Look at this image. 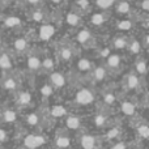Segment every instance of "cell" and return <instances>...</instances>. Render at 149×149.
Returning a JSON list of instances; mask_svg holds the SVG:
<instances>
[{
  "mask_svg": "<svg viewBox=\"0 0 149 149\" xmlns=\"http://www.w3.org/2000/svg\"><path fill=\"white\" fill-rule=\"evenodd\" d=\"M55 56H56L58 63H62V64L73 62L77 56V45L68 39L59 41L56 51H55Z\"/></svg>",
  "mask_w": 149,
  "mask_h": 149,
  "instance_id": "6da1fadb",
  "label": "cell"
},
{
  "mask_svg": "<svg viewBox=\"0 0 149 149\" xmlns=\"http://www.w3.org/2000/svg\"><path fill=\"white\" fill-rule=\"evenodd\" d=\"M97 92L94 90L93 86H80L79 89L74 92L72 103L76 105L77 107H88L94 103H98Z\"/></svg>",
  "mask_w": 149,
  "mask_h": 149,
  "instance_id": "7a4b0ae2",
  "label": "cell"
},
{
  "mask_svg": "<svg viewBox=\"0 0 149 149\" xmlns=\"http://www.w3.org/2000/svg\"><path fill=\"white\" fill-rule=\"evenodd\" d=\"M21 74H18L17 71H10L1 76L0 79V90L5 92L8 94H15L18 89H21Z\"/></svg>",
  "mask_w": 149,
  "mask_h": 149,
  "instance_id": "3957f363",
  "label": "cell"
},
{
  "mask_svg": "<svg viewBox=\"0 0 149 149\" xmlns=\"http://www.w3.org/2000/svg\"><path fill=\"white\" fill-rule=\"evenodd\" d=\"M95 114L93 115V123H94L95 128L98 130H107L110 126H113L114 122L111 118L113 114V109L103 106L100 103V106H95Z\"/></svg>",
  "mask_w": 149,
  "mask_h": 149,
  "instance_id": "277c9868",
  "label": "cell"
},
{
  "mask_svg": "<svg viewBox=\"0 0 149 149\" xmlns=\"http://www.w3.org/2000/svg\"><path fill=\"white\" fill-rule=\"evenodd\" d=\"M34 105V94L28 89H18L13 94V107L16 110L30 109Z\"/></svg>",
  "mask_w": 149,
  "mask_h": 149,
  "instance_id": "5b68a950",
  "label": "cell"
},
{
  "mask_svg": "<svg viewBox=\"0 0 149 149\" xmlns=\"http://www.w3.org/2000/svg\"><path fill=\"white\" fill-rule=\"evenodd\" d=\"M8 49L13 52L15 56H26V54H28L31 49V45H30V41H29L24 34L22 36L17 34L15 38H12L10 46L8 47Z\"/></svg>",
  "mask_w": 149,
  "mask_h": 149,
  "instance_id": "8992f818",
  "label": "cell"
},
{
  "mask_svg": "<svg viewBox=\"0 0 149 149\" xmlns=\"http://www.w3.org/2000/svg\"><path fill=\"white\" fill-rule=\"evenodd\" d=\"M73 42L77 46L85 47V49H95V47H98V43L95 41V36L88 28L80 29L76 33V36H74Z\"/></svg>",
  "mask_w": 149,
  "mask_h": 149,
  "instance_id": "52a82bcc",
  "label": "cell"
},
{
  "mask_svg": "<svg viewBox=\"0 0 149 149\" xmlns=\"http://www.w3.org/2000/svg\"><path fill=\"white\" fill-rule=\"evenodd\" d=\"M42 52L43 50H41L39 47H31L30 51L26 54V68H28L29 73H39L41 70V60H42Z\"/></svg>",
  "mask_w": 149,
  "mask_h": 149,
  "instance_id": "ba28073f",
  "label": "cell"
},
{
  "mask_svg": "<svg viewBox=\"0 0 149 149\" xmlns=\"http://www.w3.org/2000/svg\"><path fill=\"white\" fill-rule=\"evenodd\" d=\"M1 29L8 30L13 34H21L24 33V21L21 17L16 15H9V16H3L1 17Z\"/></svg>",
  "mask_w": 149,
  "mask_h": 149,
  "instance_id": "9c48e42d",
  "label": "cell"
},
{
  "mask_svg": "<svg viewBox=\"0 0 149 149\" xmlns=\"http://www.w3.org/2000/svg\"><path fill=\"white\" fill-rule=\"evenodd\" d=\"M141 81L143 80L131 70L130 72H127L123 76V79H122V81H120V88H122V90L126 92V93H128V92L130 93L139 92L140 85H141Z\"/></svg>",
  "mask_w": 149,
  "mask_h": 149,
  "instance_id": "30bf717a",
  "label": "cell"
},
{
  "mask_svg": "<svg viewBox=\"0 0 149 149\" xmlns=\"http://www.w3.org/2000/svg\"><path fill=\"white\" fill-rule=\"evenodd\" d=\"M47 143V137L39 132H31L22 136L24 149H39Z\"/></svg>",
  "mask_w": 149,
  "mask_h": 149,
  "instance_id": "8fae6325",
  "label": "cell"
},
{
  "mask_svg": "<svg viewBox=\"0 0 149 149\" xmlns=\"http://www.w3.org/2000/svg\"><path fill=\"white\" fill-rule=\"evenodd\" d=\"M56 25L52 22H46L41 24V26L38 28V30H34V39L41 42H50L56 34Z\"/></svg>",
  "mask_w": 149,
  "mask_h": 149,
  "instance_id": "7c38bea8",
  "label": "cell"
},
{
  "mask_svg": "<svg viewBox=\"0 0 149 149\" xmlns=\"http://www.w3.org/2000/svg\"><path fill=\"white\" fill-rule=\"evenodd\" d=\"M103 64H105L106 70H107L109 74H115L120 73L123 70V58L120 54L118 52H111L105 60H103Z\"/></svg>",
  "mask_w": 149,
  "mask_h": 149,
  "instance_id": "4fadbf2b",
  "label": "cell"
},
{
  "mask_svg": "<svg viewBox=\"0 0 149 149\" xmlns=\"http://www.w3.org/2000/svg\"><path fill=\"white\" fill-rule=\"evenodd\" d=\"M28 16V21L30 22H36V24H46V22H51L50 17H51V12L43 7H37V8H30V9L26 12Z\"/></svg>",
  "mask_w": 149,
  "mask_h": 149,
  "instance_id": "5bb4252c",
  "label": "cell"
},
{
  "mask_svg": "<svg viewBox=\"0 0 149 149\" xmlns=\"http://www.w3.org/2000/svg\"><path fill=\"white\" fill-rule=\"evenodd\" d=\"M107 77H109V72L102 62L97 65L94 64L93 70L90 71L89 76H88V82L90 84V86L97 85V84H103V82L107 80Z\"/></svg>",
  "mask_w": 149,
  "mask_h": 149,
  "instance_id": "9a60e30c",
  "label": "cell"
},
{
  "mask_svg": "<svg viewBox=\"0 0 149 149\" xmlns=\"http://www.w3.org/2000/svg\"><path fill=\"white\" fill-rule=\"evenodd\" d=\"M15 59L16 56L8 47H3L0 45V71L4 73L15 70Z\"/></svg>",
  "mask_w": 149,
  "mask_h": 149,
  "instance_id": "2e32d148",
  "label": "cell"
},
{
  "mask_svg": "<svg viewBox=\"0 0 149 149\" xmlns=\"http://www.w3.org/2000/svg\"><path fill=\"white\" fill-rule=\"evenodd\" d=\"M77 137H79V144L81 149H101L102 140H101V137L95 136V135L82 131L80 132Z\"/></svg>",
  "mask_w": 149,
  "mask_h": 149,
  "instance_id": "e0dca14e",
  "label": "cell"
},
{
  "mask_svg": "<svg viewBox=\"0 0 149 149\" xmlns=\"http://www.w3.org/2000/svg\"><path fill=\"white\" fill-rule=\"evenodd\" d=\"M56 56L52 52L43 51L42 52V60H41V70H39V74H50L54 72L56 68Z\"/></svg>",
  "mask_w": 149,
  "mask_h": 149,
  "instance_id": "ac0fdd59",
  "label": "cell"
},
{
  "mask_svg": "<svg viewBox=\"0 0 149 149\" xmlns=\"http://www.w3.org/2000/svg\"><path fill=\"white\" fill-rule=\"evenodd\" d=\"M54 147L56 149H68L72 147V139H71L70 131L63 128H59L54 136Z\"/></svg>",
  "mask_w": 149,
  "mask_h": 149,
  "instance_id": "d6986e66",
  "label": "cell"
},
{
  "mask_svg": "<svg viewBox=\"0 0 149 149\" xmlns=\"http://www.w3.org/2000/svg\"><path fill=\"white\" fill-rule=\"evenodd\" d=\"M64 128L68 131H76V132H82L84 131V120L80 115L68 113L64 116Z\"/></svg>",
  "mask_w": 149,
  "mask_h": 149,
  "instance_id": "ffe728a7",
  "label": "cell"
},
{
  "mask_svg": "<svg viewBox=\"0 0 149 149\" xmlns=\"http://www.w3.org/2000/svg\"><path fill=\"white\" fill-rule=\"evenodd\" d=\"M18 120V110H16L13 106L4 105L0 118V126H12Z\"/></svg>",
  "mask_w": 149,
  "mask_h": 149,
  "instance_id": "44dd1931",
  "label": "cell"
},
{
  "mask_svg": "<svg viewBox=\"0 0 149 149\" xmlns=\"http://www.w3.org/2000/svg\"><path fill=\"white\" fill-rule=\"evenodd\" d=\"M93 67H94V64H93V62L89 58L81 56V58H79V59H74V72L79 74L81 81H82V76H85V74L89 76Z\"/></svg>",
  "mask_w": 149,
  "mask_h": 149,
  "instance_id": "7402d4cb",
  "label": "cell"
},
{
  "mask_svg": "<svg viewBox=\"0 0 149 149\" xmlns=\"http://www.w3.org/2000/svg\"><path fill=\"white\" fill-rule=\"evenodd\" d=\"M131 122H132L134 128L136 130L137 137H139L140 140H148V137H149V126H148L147 120L143 119L140 115H136L135 118L131 119Z\"/></svg>",
  "mask_w": 149,
  "mask_h": 149,
  "instance_id": "603a6c76",
  "label": "cell"
},
{
  "mask_svg": "<svg viewBox=\"0 0 149 149\" xmlns=\"http://www.w3.org/2000/svg\"><path fill=\"white\" fill-rule=\"evenodd\" d=\"M47 82H49L55 90H60V89H63V88L67 86L68 79H67V74H64L63 72L54 71V72H51L49 74V80H47Z\"/></svg>",
  "mask_w": 149,
  "mask_h": 149,
  "instance_id": "cb8c5ba5",
  "label": "cell"
},
{
  "mask_svg": "<svg viewBox=\"0 0 149 149\" xmlns=\"http://www.w3.org/2000/svg\"><path fill=\"white\" fill-rule=\"evenodd\" d=\"M110 18H111L110 10H95V12L90 13L89 22L92 24L93 26L101 28V26L106 25V24L110 21Z\"/></svg>",
  "mask_w": 149,
  "mask_h": 149,
  "instance_id": "d4e9b609",
  "label": "cell"
},
{
  "mask_svg": "<svg viewBox=\"0 0 149 149\" xmlns=\"http://www.w3.org/2000/svg\"><path fill=\"white\" fill-rule=\"evenodd\" d=\"M119 102V98L116 95L114 88H107L106 86L105 89L101 92V102L103 106H107V107L113 109L114 106H116V103Z\"/></svg>",
  "mask_w": 149,
  "mask_h": 149,
  "instance_id": "484cf974",
  "label": "cell"
},
{
  "mask_svg": "<svg viewBox=\"0 0 149 149\" xmlns=\"http://www.w3.org/2000/svg\"><path fill=\"white\" fill-rule=\"evenodd\" d=\"M119 110H120L122 115L128 119H132L136 115H139V114H137V103L131 100L120 101V102H119Z\"/></svg>",
  "mask_w": 149,
  "mask_h": 149,
  "instance_id": "4316f807",
  "label": "cell"
},
{
  "mask_svg": "<svg viewBox=\"0 0 149 149\" xmlns=\"http://www.w3.org/2000/svg\"><path fill=\"white\" fill-rule=\"evenodd\" d=\"M122 136H123V128L119 124H113L110 126L107 130H106V134L101 137V140H107V141H118V140H122Z\"/></svg>",
  "mask_w": 149,
  "mask_h": 149,
  "instance_id": "83f0119b",
  "label": "cell"
},
{
  "mask_svg": "<svg viewBox=\"0 0 149 149\" xmlns=\"http://www.w3.org/2000/svg\"><path fill=\"white\" fill-rule=\"evenodd\" d=\"M63 22L65 25H68L70 28H80L82 25V16L70 9L63 16Z\"/></svg>",
  "mask_w": 149,
  "mask_h": 149,
  "instance_id": "f1b7e54d",
  "label": "cell"
},
{
  "mask_svg": "<svg viewBox=\"0 0 149 149\" xmlns=\"http://www.w3.org/2000/svg\"><path fill=\"white\" fill-rule=\"evenodd\" d=\"M113 9H114V12H115L116 15L122 16V17L131 16V13L134 12L130 0H118V1L115 3V5H114Z\"/></svg>",
  "mask_w": 149,
  "mask_h": 149,
  "instance_id": "f546056e",
  "label": "cell"
},
{
  "mask_svg": "<svg viewBox=\"0 0 149 149\" xmlns=\"http://www.w3.org/2000/svg\"><path fill=\"white\" fill-rule=\"evenodd\" d=\"M128 34L119 33L111 39V49L118 50V51H126L127 45H128Z\"/></svg>",
  "mask_w": 149,
  "mask_h": 149,
  "instance_id": "4dcf8cb0",
  "label": "cell"
},
{
  "mask_svg": "<svg viewBox=\"0 0 149 149\" xmlns=\"http://www.w3.org/2000/svg\"><path fill=\"white\" fill-rule=\"evenodd\" d=\"M132 71H134V72L136 73L141 80H144L148 74L147 60H145L143 56H140V55L136 56V59H135V62H134V70Z\"/></svg>",
  "mask_w": 149,
  "mask_h": 149,
  "instance_id": "1f68e13d",
  "label": "cell"
},
{
  "mask_svg": "<svg viewBox=\"0 0 149 149\" xmlns=\"http://www.w3.org/2000/svg\"><path fill=\"white\" fill-rule=\"evenodd\" d=\"M71 10L79 13V15H85V13L92 12V3L89 0H73L72 5H71Z\"/></svg>",
  "mask_w": 149,
  "mask_h": 149,
  "instance_id": "d6a6232c",
  "label": "cell"
},
{
  "mask_svg": "<svg viewBox=\"0 0 149 149\" xmlns=\"http://www.w3.org/2000/svg\"><path fill=\"white\" fill-rule=\"evenodd\" d=\"M47 113H49L50 118L52 120H55V119H63L70 111H68V109L64 105L56 103V105H52L50 109H47Z\"/></svg>",
  "mask_w": 149,
  "mask_h": 149,
  "instance_id": "836d02e7",
  "label": "cell"
},
{
  "mask_svg": "<svg viewBox=\"0 0 149 149\" xmlns=\"http://www.w3.org/2000/svg\"><path fill=\"white\" fill-rule=\"evenodd\" d=\"M135 25H136V22H135L134 20H132L131 17H126V18H122V20L116 21L115 24V28L116 30L119 31V33H123V34H128V31H132L135 28Z\"/></svg>",
  "mask_w": 149,
  "mask_h": 149,
  "instance_id": "e575fe53",
  "label": "cell"
},
{
  "mask_svg": "<svg viewBox=\"0 0 149 149\" xmlns=\"http://www.w3.org/2000/svg\"><path fill=\"white\" fill-rule=\"evenodd\" d=\"M126 51L128 52L130 55H132V56H139V55L141 54L143 47H141V43H140V41L136 38V37L130 36L128 45H127Z\"/></svg>",
  "mask_w": 149,
  "mask_h": 149,
  "instance_id": "d590c367",
  "label": "cell"
},
{
  "mask_svg": "<svg viewBox=\"0 0 149 149\" xmlns=\"http://www.w3.org/2000/svg\"><path fill=\"white\" fill-rule=\"evenodd\" d=\"M56 93V90L54 89V88L51 86V85L49 84V82H45V84L41 85V88H39V94H41L42 100H45L47 102V101H50L52 97H54V94Z\"/></svg>",
  "mask_w": 149,
  "mask_h": 149,
  "instance_id": "8d00e7d4",
  "label": "cell"
},
{
  "mask_svg": "<svg viewBox=\"0 0 149 149\" xmlns=\"http://www.w3.org/2000/svg\"><path fill=\"white\" fill-rule=\"evenodd\" d=\"M118 0H94L93 4L98 10H111Z\"/></svg>",
  "mask_w": 149,
  "mask_h": 149,
  "instance_id": "74e56055",
  "label": "cell"
},
{
  "mask_svg": "<svg viewBox=\"0 0 149 149\" xmlns=\"http://www.w3.org/2000/svg\"><path fill=\"white\" fill-rule=\"evenodd\" d=\"M95 50H97V54H98V58H100L101 60H105L106 58L109 56V55L111 54V49L107 46H102V47H95Z\"/></svg>",
  "mask_w": 149,
  "mask_h": 149,
  "instance_id": "f35d334b",
  "label": "cell"
},
{
  "mask_svg": "<svg viewBox=\"0 0 149 149\" xmlns=\"http://www.w3.org/2000/svg\"><path fill=\"white\" fill-rule=\"evenodd\" d=\"M130 144L126 141V140H118V141H114L113 145L110 147V149H128Z\"/></svg>",
  "mask_w": 149,
  "mask_h": 149,
  "instance_id": "ab89813d",
  "label": "cell"
},
{
  "mask_svg": "<svg viewBox=\"0 0 149 149\" xmlns=\"http://www.w3.org/2000/svg\"><path fill=\"white\" fill-rule=\"evenodd\" d=\"M26 5H29L30 8H37V7H43L46 0H24Z\"/></svg>",
  "mask_w": 149,
  "mask_h": 149,
  "instance_id": "60d3db41",
  "label": "cell"
},
{
  "mask_svg": "<svg viewBox=\"0 0 149 149\" xmlns=\"http://www.w3.org/2000/svg\"><path fill=\"white\" fill-rule=\"evenodd\" d=\"M148 9H149V0H140L139 1V13L148 16Z\"/></svg>",
  "mask_w": 149,
  "mask_h": 149,
  "instance_id": "b9f144b4",
  "label": "cell"
},
{
  "mask_svg": "<svg viewBox=\"0 0 149 149\" xmlns=\"http://www.w3.org/2000/svg\"><path fill=\"white\" fill-rule=\"evenodd\" d=\"M8 132L7 130L4 128L3 126H0V144H4V143L8 141Z\"/></svg>",
  "mask_w": 149,
  "mask_h": 149,
  "instance_id": "7bdbcfd3",
  "label": "cell"
},
{
  "mask_svg": "<svg viewBox=\"0 0 149 149\" xmlns=\"http://www.w3.org/2000/svg\"><path fill=\"white\" fill-rule=\"evenodd\" d=\"M15 0H0V8H5L8 5H10Z\"/></svg>",
  "mask_w": 149,
  "mask_h": 149,
  "instance_id": "ee69618b",
  "label": "cell"
},
{
  "mask_svg": "<svg viewBox=\"0 0 149 149\" xmlns=\"http://www.w3.org/2000/svg\"><path fill=\"white\" fill-rule=\"evenodd\" d=\"M50 1H51L54 5H56V7H60V5L64 4L65 0H50Z\"/></svg>",
  "mask_w": 149,
  "mask_h": 149,
  "instance_id": "f6af8a7d",
  "label": "cell"
},
{
  "mask_svg": "<svg viewBox=\"0 0 149 149\" xmlns=\"http://www.w3.org/2000/svg\"><path fill=\"white\" fill-rule=\"evenodd\" d=\"M3 107H4V105H0V118H1V113H3Z\"/></svg>",
  "mask_w": 149,
  "mask_h": 149,
  "instance_id": "bcb514c9",
  "label": "cell"
},
{
  "mask_svg": "<svg viewBox=\"0 0 149 149\" xmlns=\"http://www.w3.org/2000/svg\"><path fill=\"white\" fill-rule=\"evenodd\" d=\"M3 16H4V13H3V8H0V20H1Z\"/></svg>",
  "mask_w": 149,
  "mask_h": 149,
  "instance_id": "7dc6e473",
  "label": "cell"
},
{
  "mask_svg": "<svg viewBox=\"0 0 149 149\" xmlns=\"http://www.w3.org/2000/svg\"><path fill=\"white\" fill-rule=\"evenodd\" d=\"M1 38H3V33H1V30H0V43H1Z\"/></svg>",
  "mask_w": 149,
  "mask_h": 149,
  "instance_id": "c3c4849f",
  "label": "cell"
},
{
  "mask_svg": "<svg viewBox=\"0 0 149 149\" xmlns=\"http://www.w3.org/2000/svg\"><path fill=\"white\" fill-rule=\"evenodd\" d=\"M1 93H3V92H1V90H0V95H1Z\"/></svg>",
  "mask_w": 149,
  "mask_h": 149,
  "instance_id": "681fc988",
  "label": "cell"
}]
</instances>
